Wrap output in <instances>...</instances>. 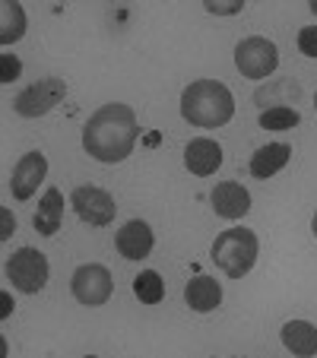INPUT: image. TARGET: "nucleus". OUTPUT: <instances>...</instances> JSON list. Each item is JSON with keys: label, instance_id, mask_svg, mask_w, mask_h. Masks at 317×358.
Masks as SVG:
<instances>
[{"label": "nucleus", "instance_id": "obj_9", "mask_svg": "<svg viewBox=\"0 0 317 358\" xmlns=\"http://www.w3.org/2000/svg\"><path fill=\"white\" fill-rule=\"evenodd\" d=\"M45 171H48V159L41 152H26L16 162L13 175H10V190H13L16 200H29L38 190V184L45 181Z\"/></svg>", "mask_w": 317, "mask_h": 358}, {"label": "nucleus", "instance_id": "obj_25", "mask_svg": "<svg viewBox=\"0 0 317 358\" xmlns=\"http://www.w3.org/2000/svg\"><path fill=\"white\" fill-rule=\"evenodd\" d=\"M308 7H311V13H314V16H317V0H311Z\"/></svg>", "mask_w": 317, "mask_h": 358}, {"label": "nucleus", "instance_id": "obj_15", "mask_svg": "<svg viewBox=\"0 0 317 358\" xmlns=\"http://www.w3.org/2000/svg\"><path fill=\"white\" fill-rule=\"evenodd\" d=\"M289 156H292L289 143H267L251 156V175L267 181V178H273L276 171H283L289 165Z\"/></svg>", "mask_w": 317, "mask_h": 358}, {"label": "nucleus", "instance_id": "obj_11", "mask_svg": "<svg viewBox=\"0 0 317 358\" xmlns=\"http://www.w3.org/2000/svg\"><path fill=\"white\" fill-rule=\"evenodd\" d=\"M153 244H155L153 229H149L146 222H140V219H130V222L124 225V229L118 231V238H115V248H118V254H121L124 260H143V257H149Z\"/></svg>", "mask_w": 317, "mask_h": 358}, {"label": "nucleus", "instance_id": "obj_10", "mask_svg": "<svg viewBox=\"0 0 317 358\" xmlns=\"http://www.w3.org/2000/svg\"><path fill=\"white\" fill-rule=\"evenodd\" d=\"M184 165H188V171H194V175L209 178L223 165V146H219L216 140H209V136H197V140H190L188 146H184Z\"/></svg>", "mask_w": 317, "mask_h": 358}, {"label": "nucleus", "instance_id": "obj_18", "mask_svg": "<svg viewBox=\"0 0 317 358\" xmlns=\"http://www.w3.org/2000/svg\"><path fill=\"white\" fill-rule=\"evenodd\" d=\"M134 295L140 298L143 304H159L165 298V282L155 270H143L140 276L134 279Z\"/></svg>", "mask_w": 317, "mask_h": 358}, {"label": "nucleus", "instance_id": "obj_20", "mask_svg": "<svg viewBox=\"0 0 317 358\" xmlns=\"http://www.w3.org/2000/svg\"><path fill=\"white\" fill-rule=\"evenodd\" d=\"M298 51L304 57H317V26H304L298 32Z\"/></svg>", "mask_w": 317, "mask_h": 358}, {"label": "nucleus", "instance_id": "obj_6", "mask_svg": "<svg viewBox=\"0 0 317 358\" xmlns=\"http://www.w3.org/2000/svg\"><path fill=\"white\" fill-rule=\"evenodd\" d=\"M64 95H67L64 80H57V76H45V80L32 83V86H26L20 95H16L13 108H16V115H22V117H41V115H48V111L55 108V105H61Z\"/></svg>", "mask_w": 317, "mask_h": 358}, {"label": "nucleus", "instance_id": "obj_19", "mask_svg": "<svg viewBox=\"0 0 317 358\" xmlns=\"http://www.w3.org/2000/svg\"><path fill=\"white\" fill-rule=\"evenodd\" d=\"M260 127L263 130H292L302 117H298V111L295 108H286V105H273V108H267V111H260Z\"/></svg>", "mask_w": 317, "mask_h": 358}, {"label": "nucleus", "instance_id": "obj_7", "mask_svg": "<svg viewBox=\"0 0 317 358\" xmlns=\"http://www.w3.org/2000/svg\"><path fill=\"white\" fill-rule=\"evenodd\" d=\"M70 289H73V298L86 308H99L111 298L115 292V282H111V273L101 264H83L80 270L70 279Z\"/></svg>", "mask_w": 317, "mask_h": 358}, {"label": "nucleus", "instance_id": "obj_3", "mask_svg": "<svg viewBox=\"0 0 317 358\" xmlns=\"http://www.w3.org/2000/svg\"><path fill=\"white\" fill-rule=\"evenodd\" d=\"M213 264L225 273L229 279H241L251 273V266L257 264V254H260V241L251 229H225L216 235L213 241Z\"/></svg>", "mask_w": 317, "mask_h": 358}, {"label": "nucleus", "instance_id": "obj_26", "mask_svg": "<svg viewBox=\"0 0 317 358\" xmlns=\"http://www.w3.org/2000/svg\"><path fill=\"white\" fill-rule=\"evenodd\" d=\"M314 108H317V99H314Z\"/></svg>", "mask_w": 317, "mask_h": 358}, {"label": "nucleus", "instance_id": "obj_14", "mask_svg": "<svg viewBox=\"0 0 317 358\" xmlns=\"http://www.w3.org/2000/svg\"><path fill=\"white\" fill-rule=\"evenodd\" d=\"M61 222H64V194L57 187H48L45 196L38 200V210L32 216V225L38 235L51 238L61 231Z\"/></svg>", "mask_w": 317, "mask_h": 358}, {"label": "nucleus", "instance_id": "obj_13", "mask_svg": "<svg viewBox=\"0 0 317 358\" xmlns=\"http://www.w3.org/2000/svg\"><path fill=\"white\" fill-rule=\"evenodd\" d=\"M184 301H188L190 311L197 314H209L223 304V285L209 276H194L184 285Z\"/></svg>", "mask_w": 317, "mask_h": 358}, {"label": "nucleus", "instance_id": "obj_2", "mask_svg": "<svg viewBox=\"0 0 317 358\" xmlns=\"http://www.w3.org/2000/svg\"><path fill=\"white\" fill-rule=\"evenodd\" d=\"M181 115L194 127H223L235 115V99L219 80H197L181 92Z\"/></svg>", "mask_w": 317, "mask_h": 358}, {"label": "nucleus", "instance_id": "obj_8", "mask_svg": "<svg viewBox=\"0 0 317 358\" xmlns=\"http://www.w3.org/2000/svg\"><path fill=\"white\" fill-rule=\"evenodd\" d=\"M70 206H73L76 216L89 225H108V222H115V213H118L115 196H111L108 190L92 187V184L76 187L73 194H70Z\"/></svg>", "mask_w": 317, "mask_h": 358}, {"label": "nucleus", "instance_id": "obj_17", "mask_svg": "<svg viewBox=\"0 0 317 358\" xmlns=\"http://www.w3.org/2000/svg\"><path fill=\"white\" fill-rule=\"evenodd\" d=\"M0 16H3V22H0V41H3V45L20 41L22 32H26V13H22V7L13 3V0H7V3L0 7Z\"/></svg>", "mask_w": 317, "mask_h": 358}, {"label": "nucleus", "instance_id": "obj_16", "mask_svg": "<svg viewBox=\"0 0 317 358\" xmlns=\"http://www.w3.org/2000/svg\"><path fill=\"white\" fill-rule=\"evenodd\" d=\"M283 345L292 355H302V358L317 355V327L308 324V320H289L283 327Z\"/></svg>", "mask_w": 317, "mask_h": 358}, {"label": "nucleus", "instance_id": "obj_23", "mask_svg": "<svg viewBox=\"0 0 317 358\" xmlns=\"http://www.w3.org/2000/svg\"><path fill=\"white\" fill-rule=\"evenodd\" d=\"M13 229H16V222H10V213L3 210V231H0V238L7 241V238H10V231H13Z\"/></svg>", "mask_w": 317, "mask_h": 358}, {"label": "nucleus", "instance_id": "obj_24", "mask_svg": "<svg viewBox=\"0 0 317 358\" xmlns=\"http://www.w3.org/2000/svg\"><path fill=\"white\" fill-rule=\"evenodd\" d=\"M311 231H314V238H317V213H314V219H311Z\"/></svg>", "mask_w": 317, "mask_h": 358}, {"label": "nucleus", "instance_id": "obj_1", "mask_svg": "<svg viewBox=\"0 0 317 358\" xmlns=\"http://www.w3.org/2000/svg\"><path fill=\"white\" fill-rule=\"evenodd\" d=\"M136 136H140V124L134 108L121 101H108L83 127V149L99 162L118 165L134 152Z\"/></svg>", "mask_w": 317, "mask_h": 358}, {"label": "nucleus", "instance_id": "obj_4", "mask_svg": "<svg viewBox=\"0 0 317 358\" xmlns=\"http://www.w3.org/2000/svg\"><path fill=\"white\" fill-rule=\"evenodd\" d=\"M235 67L248 80H267L273 70L279 67V51L270 38L263 35H251V38L238 41L235 48Z\"/></svg>", "mask_w": 317, "mask_h": 358}, {"label": "nucleus", "instance_id": "obj_12", "mask_svg": "<svg viewBox=\"0 0 317 358\" xmlns=\"http://www.w3.org/2000/svg\"><path fill=\"white\" fill-rule=\"evenodd\" d=\"M209 203H213L216 216L241 219L244 213L251 210V194L238 181H223V184H216V190H213V194H209Z\"/></svg>", "mask_w": 317, "mask_h": 358}, {"label": "nucleus", "instance_id": "obj_21", "mask_svg": "<svg viewBox=\"0 0 317 358\" xmlns=\"http://www.w3.org/2000/svg\"><path fill=\"white\" fill-rule=\"evenodd\" d=\"M20 73H22L20 57H13V55H3V57H0V83H13Z\"/></svg>", "mask_w": 317, "mask_h": 358}, {"label": "nucleus", "instance_id": "obj_5", "mask_svg": "<svg viewBox=\"0 0 317 358\" xmlns=\"http://www.w3.org/2000/svg\"><path fill=\"white\" fill-rule=\"evenodd\" d=\"M7 279L13 282V289L35 295L48 285V257L35 248H20L7 260Z\"/></svg>", "mask_w": 317, "mask_h": 358}, {"label": "nucleus", "instance_id": "obj_22", "mask_svg": "<svg viewBox=\"0 0 317 358\" xmlns=\"http://www.w3.org/2000/svg\"><path fill=\"white\" fill-rule=\"evenodd\" d=\"M241 7H244L241 0H229V3H213V0H209V3H206L209 13H238Z\"/></svg>", "mask_w": 317, "mask_h": 358}]
</instances>
